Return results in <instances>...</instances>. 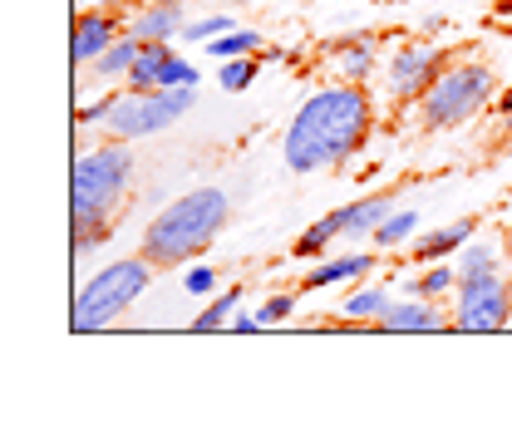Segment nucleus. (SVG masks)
I'll return each instance as SVG.
<instances>
[{
  "instance_id": "1",
  "label": "nucleus",
  "mask_w": 512,
  "mask_h": 433,
  "mask_svg": "<svg viewBox=\"0 0 512 433\" xmlns=\"http://www.w3.org/2000/svg\"><path fill=\"white\" fill-rule=\"evenodd\" d=\"M370 128H375V104H370L365 84H350V79H345V84L316 89V94L296 109L291 128H286V143H281L286 168H291V173L340 168V163H350V158L365 148Z\"/></svg>"
},
{
  "instance_id": "2",
  "label": "nucleus",
  "mask_w": 512,
  "mask_h": 433,
  "mask_svg": "<svg viewBox=\"0 0 512 433\" xmlns=\"http://www.w3.org/2000/svg\"><path fill=\"white\" fill-rule=\"evenodd\" d=\"M133 183V153L124 138L99 143L79 153L74 178H69V217H74V256H89L109 242L114 212L124 207V192Z\"/></svg>"
},
{
  "instance_id": "3",
  "label": "nucleus",
  "mask_w": 512,
  "mask_h": 433,
  "mask_svg": "<svg viewBox=\"0 0 512 433\" xmlns=\"http://www.w3.org/2000/svg\"><path fill=\"white\" fill-rule=\"evenodd\" d=\"M227 217H232V197L222 192V187H197L188 197H178V202H168L153 222H148V232H143V256L153 261V266H183L192 256H202V251L217 242V232L227 227Z\"/></svg>"
},
{
  "instance_id": "4",
  "label": "nucleus",
  "mask_w": 512,
  "mask_h": 433,
  "mask_svg": "<svg viewBox=\"0 0 512 433\" xmlns=\"http://www.w3.org/2000/svg\"><path fill=\"white\" fill-rule=\"evenodd\" d=\"M493 64L483 60H463V64H448L444 74L434 79V89L419 99V124L424 133H448V128L468 124L473 114H483V104L493 99Z\"/></svg>"
},
{
  "instance_id": "5",
  "label": "nucleus",
  "mask_w": 512,
  "mask_h": 433,
  "mask_svg": "<svg viewBox=\"0 0 512 433\" xmlns=\"http://www.w3.org/2000/svg\"><path fill=\"white\" fill-rule=\"evenodd\" d=\"M153 271H158V266L138 251V256H124V261L104 266L99 276H89V281L79 286V296H74V330H104L114 315H124V310L148 291Z\"/></svg>"
},
{
  "instance_id": "6",
  "label": "nucleus",
  "mask_w": 512,
  "mask_h": 433,
  "mask_svg": "<svg viewBox=\"0 0 512 433\" xmlns=\"http://www.w3.org/2000/svg\"><path fill=\"white\" fill-rule=\"evenodd\" d=\"M197 104V84H168V89H128V94H114V114H109V133L114 138H153L163 128H173L183 114Z\"/></svg>"
},
{
  "instance_id": "7",
  "label": "nucleus",
  "mask_w": 512,
  "mask_h": 433,
  "mask_svg": "<svg viewBox=\"0 0 512 433\" xmlns=\"http://www.w3.org/2000/svg\"><path fill=\"white\" fill-rule=\"evenodd\" d=\"M512 320L508 271H473L453 286V325L458 330H503Z\"/></svg>"
},
{
  "instance_id": "8",
  "label": "nucleus",
  "mask_w": 512,
  "mask_h": 433,
  "mask_svg": "<svg viewBox=\"0 0 512 433\" xmlns=\"http://www.w3.org/2000/svg\"><path fill=\"white\" fill-rule=\"evenodd\" d=\"M444 69H448V55L439 45H429V40L399 45L394 60H389V99H394L399 109L419 104V99L434 89V79H439Z\"/></svg>"
},
{
  "instance_id": "9",
  "label": "nucleus",
  "mask_w": 512,
  "mask_h": 433,
  "mask_svg": "<svg viewBox=\"0 0 512 433\" xmlns=\"http://www.w3.org/2000/svg\"><path fill=\"white\" fill-rule=\"evenodd\" d=\"M114 40H119V15H114V10H84V15L74 20V45H69V55H74V64H94Z\"/></svg>"
},
{
  "instance_id": "10",
  "label": "nucleus",
  "mask_w": 512,
  "mask_h": 433,
  "mask_svg": "<svg viewBox=\"0 0 512 433\" xmlns=\"http://www.w3.org/2000/svg\"><path fill=\"white\" fill-rule=\"evenodd\" d=\"M178 60V50L168 45V40H143V50H138V60L128 69V89H168V69Z\"/></svg>"
},
{
  "instance_id": "11",
  "label": "nucleus",
  "mask_w": 512,
  "mask_h": 433,
  "mask_svg": "<svg viewBox=\"0 0 512 433\" xmlns=\"http://www.w3.org/2000/svg\"><path fill=\"white\" fill-rule=\"evenodd\" d=\"M128 30H133L138 40H178V35L188 30V5H168V0L138 5V15H133Z\"/></svg>"
},
{
  "instance_id": "12",
  "label": "nucleus",
  "mask_w": 512,
  "mask_h": 433,
  "mask_svg": "<svg viewBox=\"0 0 512 433\" xmlns=\"http://www.w3.org/2000/svg\"><path fill=\"white\" fill-rule=\"evenodd\" d=\"M375 325L380 330H448V315L424 296H409V301H394Z\"/></svg>"
},
{
  "instance_id": "13",
  "label": "nucleus",
  "mask_w": 512,
  "mask_h": 433,
  "mask_svg": "<svg viewBox=\"0 0 512 433\" xmlns=\"http://www.w3.org/2000/svg\"><path fill=\"white\" fill-rule=\"evenodd\" d=\"M389 212H394V197L375 192V197H360V202L340 207V227H345V237H375V227H380Z\"/></svg>"
},
{
  "instance_id": "14",
  "label": "nucleus",
  "mask_w": 512,
  "mask_h": 433,
  "mask_svg": "<svg viewBox=\"0 0 512 433\" xmlns=\"http://www.w3.org/2000/svg\"><path fill=\"white\" fill-rule=\"evenodd\" d=\"M473 232H478V222H473V217H458L453 227H439V232L419 237V242H414V261H444V256H458V247H463Z\"/></svg>"
},
{
  "instance_id": "15",
  "label": "nucleus",
  "mask_w": 512,
  "mask_h": 433,
  "mask_svg": "<svg viewBox=\"0 0 512 433\" xmlns=\"http://www.w3.org/2000/svg\"><path fill=\"white\" fill-rule=\"evenodd\" d=\"M375 271V256H335V261H325V266H316L301 286L306 291H325V286H335V281H350V276H370Z\"/></svg>"
},
{
  "instance_id": "16",
  "label": "nucleus",
  "mask_w": 512,
  "mask_h": 433,
  "mask_svg": "<svg viewBox=\"0 0 512 433\" xmlns=\"http://www.w3.org/2000/svg\"><path fill=\"white\" fill-rule=\"evenodd\" d=\"M330 55L340 60V74H345L350 84H365V79L375 74V40H340Z\"/></svg>"
},
{
  "instance_id": "17",
  "label": "nucleus",
  "mask_w": 512,
  "mask_h": 433,
  "mask_svg": "<svg viewBox=\"0 0 512 433\" xmlns=\"http://www.w3.org/2000/svg\"><path fill=\"white\" fill-rule=\"evenodd\" d=\"M138 50H143V40L128 30V35H119V40L94 60V74H99V79H128V69H133V60H138Z\"/></svg>"
},
{
  "instance_id": "18",
  "label": "nucleus",
  "mask_w": 512,
  "mask_h": 433,
  "mask_svg": "<svg viewBox=\"0 0 512 433\" xmlns=\"http://www.w3.org/2000/svg\"><path fill=\"white\" fill-rule=\"evenodd\" d=\"M503 266H508V261H503V247H498V242H473V237H468V242L458 247V266H453V271H458V276H473V271H503Z\"/></svg>"
},
{
  "instance_id": "19",
  "label": "nucleus",
  "mask_w": 512,
  "mask_h": 433,
  "mask_svg": "<svg viewBox=\"0 0 512 433\" xmlns=\"http://www.w3.org/2000/svg\"><path fill=\"white\" fill-rule=\"evenodd\" d=\"M202 50H207L212 60H242V55H256V50H261V35H256V30H227V35L207 40Z\"/></svg>"
},
{
  "instance_id": "20",
  "label": "nucleus",
  "mask_w": 512,
  "mask_h": 433,
  "mask_svg": "<svg viewBox=\"0 0 512 433\" xmlns=\"http://www.w3.org/2000/svg\"><path fill=\"white\" fill-rule=\"evenodd\" d=\"M414 232H419V212H414V207H394L380 227H375V247H399V242H409Z\"/></svg>"
},
{
  "instance_id": "21",
  "label": "nucleus",
  "mask_w": 512,
  "mask_h": 433,
  "mask_svg": "<svg viewBox=\"0 0 512 433\" xmlns=\"http://www.w3.org/2000/svg\"><path fill=\"white\" fill-rule=\"evenodd\" d=\"M335 237H345V227H340V212H330V217H320L316 227H306L301 232V242H296V256H320V251H330V242Z\"/></svg>"
},
{
  "instance_id": "22",
  "label": "nucleus",
  "mask_w": 512,
  "mask_h": 433,
  "mask_svg": "<svg viewBox=\"0 0 512 433\" xmlns=\"http://www.w3.org/2000/svg\"><path fill=\"white\" fill-rule=\"evenodd\" d=\"M453 286H458V271L439 261V266H429V271H424L419 281H409V296H424V301H439V296H448Z\"/></svg>"
},
{
  "instance_id": "23",
  "label": "nucleus",
  "mask_w": 512,
  "mask_h": 433,
  "mask_svg": "<svg viewBox=\"0 0 512 433\" xmlns=\"http://www.w3.org/2000/svg\"><path fill=\"white\" fill-rule=\"evenodd\" d=\"M237 306H242V291H222V296H217L212 306H207L202 315H197V320H192V330H202V335H207V330H222V325H232Z\"/></svg>"
},
{
  "instance_id": "24",
  "label": "nucleus",
  "mask_w": 512,
  "mask_h": 433,
  "mask_svg": "<svg viewBox=\"0 0 512 433\" xmlns=\"http://www.w3.org/2000/svg\"><path fill=\"white\" fill-rule=\"evenodd\" d=\"M389 306H394V301H389L384 286H365V291H355V296L345 301V315H355V320H380Z\"/></svg>"
},
{
  "instance_id": "25",
  "label": "nucleus",
  "mask_w": 512,
  "mask_h": 433,
  "mask_svg": "<svg viewBox=\"0 0 512 433\" xmlns=\"http://www.w3.org/2000/svg\"><path fill=\"white\" fill-rule=\"evenodd\" d=\"M252 79H256V55H242V60H222V69H217V84H222L227 94H242Z\"/></svg>"
},
{
  "instance_id": "26",
  "label": "nucleus",
  "mask_w": 512,
  "mask_h": 433,
  "mask_svg": "<svg viewBox=\"0 0 512 433\" xmlns=\"http://www.w3.org/2000/svg\"><path fill=\"white\" fill-rule=\"evenodd\" d=\"M227 30H237V20L217 10V15H202V20H188L183 40H202V45H207V40H217V35H227Z\"/></svg>"
},
{
  "instance_id": "27",
  "label": "nucleus",
  "mask_w": 512,
  "mask_h": 433,
  "mask_svg": "<svg viewBox=\"0 0 512 433\" xmlns=\"http://www.w3.org/2000/svg\"><path fill=\"white\" fill-rule=\"evenodd\" d=\"M291 310H296V296H271V301H261L252 315H256V325H276V320H286Z\"/></svg>"
},
{
  "instance_id": "28",
  "label": "nucleus",
  "mask_w": 512,
  "mask_h": 433,
  "mask_svg": "<svg viewBox=\"0 0 512 433\" xmlns=\"http://www.w3.org/2000/svg\"><path fill=\"white\" fill-rule=\"evenodd\" d=\"M109 114H114V99H99V104H84L74 119L79 124H109Z\"/></svg>"
},
{
  "instance_id": "29",
  "label": "nucleus",
  "mask_w": 512,
  "mask_h": 433,
  "mask_svg": "<svg viewBox=\"0 0 512 433\" xmlns=\"http://www.w3.org/2000/svg\"><path fill=\"white\" fill-rule=\"evenodd\" d=\"M212 286H217V276H212L207 266H197V271H192V276H188V291H197V296H207Z\"/></svg>"
},
{
  "instance_id": "30",
  "label": "nucleus",
  "mask_w": 512,
  "mask_h": 433,
  "mask_svg": "<svg viewBox=\"0 0 512 433\" xmlns=\"http://www.w3.org/2000/svg\"><path fill=\"white\" fill-rule=\"evenodd\" d=\"M498 109H503V114H508V109H512V84H508V89H503V99H498Z\"/></svg>"
},
{
  "instance_id": "31",
  "label": "nucleus",
  "mask_w": 512,
  "mask_h": 433,
  "mask_svg": "<svg viewBox=\"0 0 512 433\" xmlns=\"http://www.w3.org/2000/svg\"><path fill=\"white\" fill-rule=\"evenodd\" d=\"M124 5H158V0H124Z\"/></svg>"
},
{
  "instance_id": "32",
  "label": "nucleus",
  "mask_w": 512,
  "mask_h": 433,
  "mask_svg": "<svg viewBox=\"0 0 512 433\" xmlns=\"http://www.w3.org/2000/svg\"><path fill=\"white\" fill-rule=\"evenodd\" d=\"M503 119H508V124H503V128H508V133H512V109H508V114H503Z\"/></svg>"
},
{
  "instance_id": "33",
  "label": "nucleus",
  "mask_w": 512,
  "mask_h": 433,
  "mask_svg": "<svg viewBox=\"0 0 512 433\" xmlns=\"http://www.w3.org/2000/svg\"><path fill=\"white\" fill-rule=\"evenodd\" d=\"M99 5H119V0H99Z\"/></svg>"
}]
</instances>
